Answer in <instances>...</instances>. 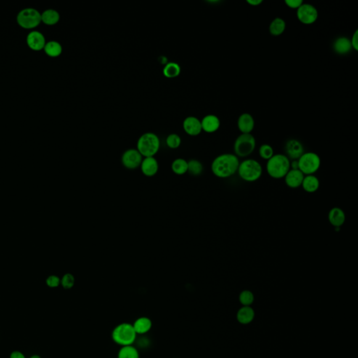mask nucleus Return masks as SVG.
<instances>
[{
  "instance_id": "1",
  "label": "nucleus",
  "mask_w": 358,
  "mask_h": 358,
  "mask_svg": "<svg viewBox=\"0 0 358 358\" xmlns=\"http://www.w3.org/2000/svg\"><path fill=\"white\" fill-rule=\"evenodd\" d=\"M239 163V157L234 154H221L212 162L211 171L219 179H228L237 173Z\"/></svg>"
},
{
  "instance_id": "2",
  "label": "nucleus",
  "mask_w": 358,
  "mask_h": 358,
  "mask_svg": "<svg viewBox=\"0 0 358 358\" xmlns=\"http://www.w3.org/2000/svg\"><path fill=\"white\" fill-rule=\"evenodd\" d=\"M290 170V160L284 154H274L266 165V171L271 178L283 179Z\"/></svg>"
},
{
  "instance_id": "3",
  "label": "nucleus",
  "mask_w": 358,
  "mask_h": 358,
  "mask_svg": "<svg viewBox=\"0 0 358 358\" xmlns=\"http://www.w3.org/2000/svg\"><path fill=\"white\" fill-rule=\"evenodd\" d=\"M136 335L132 324L122 322L114 327L112 338L114 343L121 346H131L136 341Z\"/></svg>"
},
{
  "instance_id": "4",
  "label": "nucleus",
  "mask_w": 358,
  "mask_h": 358,
  "mask_svg": "<svg viewBox=\"0 0 358 358\" xmlns=\"http://www.w3.org/2000/svg\"><path fill=\"white\" fill-rule=\"evenodd\" d=\"M237 173L239 177L245 182H255L261 179L263 167L258 160L245 159L239 163Z\"/></svg>"
},
{
  "instance_id": "5",
  "label": "nucleus",
  "mask_w": 358,
  "mask_h": 358,
  "mask_svg": "<svg viewBox=\"0 0 358 358\" xmlns=\"http://www.w3.org/2000/svg\"><path fill=\"white\" fill-rule=\"evenodd\" d=\"M136 147L143 157H154L160 150V138L155 133H144L138 139Z\"/></svg>"
},
{
  "instance_id": "6",
  "label": "nucleus",
  "mask_w": 358,
  "mask_h": 358,
  "mask_svg": "<svg viewBox=\"0 0 358 358\" xmlns=\"http://www.w3.org/2000/svg\"><path fill=\"white\" fill-rule=\"evenodd\" d=\"M255 147L256 141L251 134H240L234 141V155L242 158L248 157L254 151Z\"/></svg>"
},
{
  "instance_id": "7",
  "label": "nucleus",
  "mask_w": 358,
  "mask_h": 358,
  "mask_svg": "<svg viewBox=\"0 0 358 358\" xmlns=\"http://www.w3.org/2000/svg\"><path fill=\"white\" fill-rule=\"evenodd\" d=\"M298 169L306 175H314L320 168V157L314 152H304L298 160Z\"/></svg>"
},
{
  "instance_id": "8",
  "label": "nucleus",
  "mask_w": 358,
  "mask_h": 358,
  "mask_svg": "<svg viewBox=\"0 0 358 358\" xmlns=\"http://www.w3.org/2000/svg\"><path fill=\"white\" fill-rule=\"evenodd\" d=\"M17 20L18 24L22 28L31 30L41 23V13L34 8H25L19 11Z\"/></svg>"
},
{
  "instance_id": "9",
  "label": "nucleus",
  "mask_w": 358,
  "mask_h": 358,
  "mask_svg": "<svg viewBox=\"0 0 358 358\" xmlns=\"http://www.w3.org/2000/svg\"><path fill=\"white\" fill-rule=\"evenodd\" d=\"M297 17L301 23L304 25H311L317 20L319 12L312 4L303 3L297 9Z\"/></svg>"
},
{
  "instance_id": "10",
  "label": "nucleus",
  "mask_w": 358,
  "mask_h": 358,
  "mask_svg": "<svg viewBox=\"0 0 358 358\" xmlns=\"http://www.w3.org/2000/svg\"><path fill=\"white\" fill-rule=\"evenodd\" d=\"M143 156L137 149H130L123 152L121 157V162L123 166L128 170H135L140 168Z\"/></svg>"
},
{
  "instance_id": "11",
  "label": "nucleus",
  "mask_w": 358,
  "mask_h": 358,
  "mask_svg": "<svg viewBox=\"0 0 358 358\" xmlns=\"http://www.w3.org/2000/svg\"><path fill=\"white\" fill-rule=\"evenodd\" d=\"M285 152L290 160H298L304 153V147L300 141L290 139L285 144Z\"/></svg>"
},
{
  "instance_id": "12",
  "label": "nucleus",
  "mask_w": 358,
  "mask_h": 358,
  "mask_svg": "<svg viewBox=\"0 0 358 358\" xmlns=\"http://www.w3.org/2000/svg\"><path fill=\"white\" fill-rule=\"evenodd\" d=\"M26 42L30 49L38 51L44 49L46 41L42 33L34 30L27 35Z\"/></svg>"
},
{
  "instance_id": "13",
  "label": "nucleus",
  "mask_w": 358,
  "mask_h": 358,
  "mask_svg": "<svg viewBox=\"0 0 358 358\" xmlns=\"http://www.w3.org/2000/svg\"><path fill=\"white\" fill-rule=\"evenodd\" d=\"M140 168L141 172L144 176L152 177L158 172V162L154 157H144L141 162Z\"/></svg>"
},
{
  "instance_id": "14",
  "label": "nucleus",
  "mask_w": 358,
  "mask_h": 358,
  "mask_svg": "<svg viewBox=\"0 0 358 358\" xmlns=\"http://www.w3.org/2000/svg\"><path fill=\"white\" fill-rule=\"evenodd\" d=\"M304 175L300 170H289L285 177V184L290 188L296 189L301 187L304 180Z\"/></svg>"
},
{
  "instance_id": "15",
  "label": "nucleus",
  "mask_w": 358,
  "mask_h": 358,
  "mask_svg": "<svg viewBox=\"0 0 358 358\" xmlns=\"http://www.w3.org/2000/svg\"><path fill=\"white\" fill-rule=\"evenodd\" d=\"M183 127L185 132L190 136L199 135L202 131L201 120L195 116H188L185 118Z\"/></svg>"
},
{
  "instance_id": "16",
  "label": "nucleus",
  "mask_w": 358,
  "mask_h": 358,
  "mask_svg": "<svg viewBox=\"0 0 358 358\" xmlns=\"http://www.w3.org/2000/svg\"><path fill=\"white\" fill-rule=\"evenodd\" d=\"M237 127L242 134H251L255 127V120L250 113H242L237 120Z\"/></svg>"
},
{
  "instance_id": "17",
  "label": "nucleus",
  "mask_w": 358,
  "mask_h": 358,
  "mask_svg": "<svg viewBox=\"0 0 358 358\" xmlns=\"http://www.w3.org/2000/svg\"><path fill=\"white\" fill-rule=\"evenodd\" d=\"M346 214L339 207H334L328 213V221L335 228L341 227L346 221Z\"/></svg>"
},
{
  "instance_id": "18",
  "label": "nucleus",
  "mask_w": 358,
  "mask_h": 358,
  "mask_svg": "<svg viewBox=\"0 0 358 358\" xmlns=\"http://www.w3.org/2000/svg\"><path fill=\"white\" fill-rule=\"evenodd\" d=\"M202 131L207 133H213L218 131L221 126L219 118L213 114L204 117L201 120Z\"/></svg>"
},
{
  "instance_id": "19",
  "label": "nucleus",
  "mask_w": 358,
  "mask_h": 358,
  "mask_svg": "<svg viewBox=\"0 0 358 358\" xmlns=\"http://www.w3.org/2000/svg\"><path fill=\"white\" fill-rule=\"evenodd\" d=\"M132 325L136 335H145L151 330L152 322L150 318L141 316L136 319Z\"/></svg>"
},
{
  "instance_id": "20",
  "label": "nucleus",
  "mask_w": 358,
  "mask_h": 358,
  "mask_svg": "<svg viewBox=\"0 0 358 358\" xmlns=\"http://www.w3.org/2000/svg\"><path fill=\"white\" fill-rule=\"evenodd\" d=\"M301 187L308 193H314L320 188V180L315 175L304 176Z\"/></svg>"
},
{
  "instance_id": "21",
  "label": "nucleus",
  "mask_w": 358,
  "mask_h": 358,
  "mask_svg": "<svg viewBox=\"0 0 358 358\" xmlns=\"http://www.w3.org/2000/svg\"><path fill=\"white\" fill-rule=\"evenodd\" d=\"M255 317V311L250 306H242L239 309L237 314V320L241 324L247 325L253 320Z\"/></svg>"
},
{
  "instance_id": "22",
  "label": "nucleus",
  "mask_w": 358,
  "mask_h": 358,
  "mask_svg": "<svg viewBox=\"0 0 358 358\" xmlns=\"http://www.w3.org/2000/svg\"><path fill=\"white\" fill-rule=\"evenodd\" d=\"M335 52L340 55L347 54L352 49L351 41L346 38H339L335 40L333 44Z\"/></svg>"
},
{
  "instance_id": "23",
  "label": "nucleus",
  "mask_w": 358,
  "mask_h": 358,
  "mask_svg": "<svg viewBox=\"0 0 358 358\" xmlns=\"http://www.w3.org/2000/svg\"><path fill=\"white\" fill-rule=\"evenodd\" d=\"M41 22L47 25H54L59 22L60 19L58 11L55 9H46L41 14Z\"/></svg>"
},
{
  "instance_id": "24",
  "label": "nucleus",
  "mask_w": 358,
  "mask_h": 358,
  "mask_svg": "<svg viewBox=\"0 0 358 358\" xmlns=\"http://www.w3.org/2000/svg\"><path fill=\"white\" fill-rule=\"evenodd\" d=\"M286 28V22L282 18H276L271 21L269 25V33L272 36L278 37L282 35Z\"/></svg>"
},
{
  "instance_id": "25",
  "label": "nucleus",
  "mask_w": 358,
  "mask_h": 358,
  "mask_svg": "<svg viewBox=\"0 0 358 358\" xmlns=\"http://www.w3.org/2000/svg\"><path fill=\"white\" fill-rule=\"evenodd\" d=\"M44 51L46 54L50 57H58L62 54V46L58 41H49L46 43Z\"/></svg>"
},
{
  "instance_id": "26",
  "label": "nucleus",
  "mask_w": 358,
  "mask_h": 358,
  "mask_svg": "<svg viewBox=\"0 0 358 358\" xmlns=\"http://www.w3.org/2000/svg\"><path fill=\"white\" fill-rule=\"evenodd\" d=\"M118 358H140L139 351L133 345L122 346L118 353Z\"/></svg>"
},
{
  "instance_id": "27",
  "label": "nucleus",
  "mask_w": 358,
  "mask_h": 358,
  "mask_svg": "<svg viewBox=\"0 0 358 358\" xmlns=\"http://www.w3.org/2000/svg\"><path fill=\"white\" fill-rule=\"evenodd\" d=\"M171 170L176 175H184L188 172V161L183 158H177L171 165Z\"/></svg>"
},
{
  "instance_id": "28",
  "label": "nucleus",
  "mask_w": 358,
  "mask_h": 358,
  "mask_svg": "<svg viewBox=\"0 0 358 358\" xmlns=\"http://www.w3.org/2000/svg\"><path fill=\"white\" fill-rule=\"evenodd\" d=\"M181 67L176 62H170L165 66L163 69V75L167 78H172L177 77L181 73Z\"/></svg>"
},
{
  "instance_id": "29",
  "label": "nucleus",
  "mask_w": 358,
  "mask_h": 358,
  "mask_svg": "<svg viewBox=\"0 0 358 358\" xmlns=\"http://www.w3.org/2000/svg\"><path fill=\"white\" fill-rule=\"evenodd\" d=\"M203 170V165L199 160L192 159L188 162V172L190 173L192 176H200Z\"/></svg>"
},
{
  "instance_id": "30",
  "label": "nucleus",
  "mask_w": 358,
  "mask_h": 358,
  "mask_svg": "<svg viewBox=\"0 0 358 358\" xmlns=\"http://www.w3.org/2000/svg\"><path fill=\"white\" fill-rule=\"evenodd\" d=\"M255 297L253 293L248 290H243L239 294V300L243 306H250L254 301Z\"/></svg>"
},
{
  "instance_id": "31",
  "label": "nucleus",
  "mask_w": 358,
  "mask_h": 358,
  "mask_svg": "<svg viewBox=\"0 0 358 358\" xmlns=\"http://www.w3.org/2000/svg\"><path fill=\"white\" fill-rule=\"evenodd\" d=\"M166 144L170 149H178L181 144V138L179 134L175 133L169 134L166 139Z\"/></svg>"
},
{
  "instance_id": "32",
  "label": "nucleus",
  "mask_w": 358,
  "mask_h": 358,
  "mask_svg": "<svg viewBox=\"0 0 358 358\" xmlns=\"http://www.w3.org/2000/svg\"><path fill=\"white\" fill-rule=\"evenodd\" d=\"M259 155L263 160H269L274 155V149L269 144H263L259 149Z\"/></svg>"
},
{
  "instance_id": "33",
  "label": "nucleus",
  "mask_w": 358,
  "mask_h": 358,
  "mask_svg": "<svg viewBox=\"0 0 358 358\" xmlns=\"http://www.w3.org/2000/svg\"><path fill=\"white\" fill-rule=\"evenodd\" d=\"M75 284V278L70 273L65 274L61 279L60 285H62V288L66 289V290H70V289L73 288Z\"/></svg>"
},
{
  "instance_id": "34",
  "label": "nucleus",
  "mask_w": 358,
  "mask_h": 358,
  "mask_svg": "<svg viewBox=\"0 0 358 358\" xmlns=\"http://www.w3.org/2000/svg\"><path fill=\"white\" fill-rule=\"evenodd\" d=\"M61 279L56 275H51L46 279V285L49 288H57L60 285Z\"/></svg>"
},
{
  "instance_id": "35",
  "label": "nucleus",
  "mask_w": 358,
  "mask_h": 358,
  "mask_svg": "<svg viewBox=\"0 0 358 358\" xmlns=\"http://www.w3.org/2000/svg\"><path fill=\"white\" fill-rule=\"evenodd\" d=\"M304 3L302 0H285V4L290 9H298Z\"/></svg>"
},
{
  "instance_id": "36",
  "label": "nucleus",
  "mask_w": 358,
  "mask_h": 358,
  "mask_svg": "<svg viewBox=\"0 0 358 358\" xmlns=\"http://www.w3.org/2000/svg\"><path fill=\"white\" fill-rule=\"evenodd\" d=\"M350 41H351V46H352V49H354L355 51H358V30H356V32H355L354 34H353V35L352 36V38H351V39H350Z\"/></svg>"
},
{
  "instance_id": "37",
  "label": "nucleus",
  "mask_w": 358,
  "mask_h": 358,
  "mask_svg": "<svg viewBox=\"0 0 358 358\" xmlns=\"http://www.w3.org/2000/svg\"><path fill=\"white\" fill-rule=\"evenodd\" d=\"M9 358H26V357L21 351H14L11 352Z\"/></svg>"
},
{
  "instance_id": "38",
  "label": "nucleus",
  "mask_w": 358,
  "mask_h": 358,
  "mask_svg": "<svg viewBox=\"0 0 358 358\" xmlns=\"http://www.w3.org/2000/svg\"><path fill=\"white\" fill-rule=\"evenodd\" d=\"M246 2L250 6H257L261 5L263 1V0H247Z\"/></svg>"
},
{
  "instance_id": "39",
  "label": "nucleus",
  "mask_w": 358,
  "mask_h": 358,
  "mask_svg": "<svg viewBox=\"0 0 358 358\" xmlns=\"http://www.w3.org/2000/svg\"><path fill=\"white\" fill-rule=\"evenodd\" d=\"M30 358H41V356H38V355H33V356H32Z\"/></svg>"
},
{
  "instance_id": "40",
  "label": "nucleus",
  "mask_w": 358,
  "mask_h": 358,
  "mask_svg": "<svg viewBox=\"0 0 358 358\" xmlns=\"http://www.w3.org/2000/svg\"></svg>"
}]
</instances>
